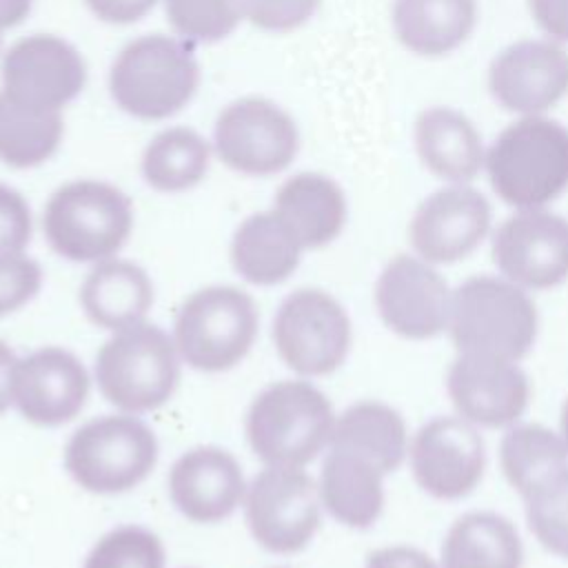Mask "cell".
<instances>
[{
	"label": "cell",
	"instance_id": "obj_42",
	"mask_svg": "<svg viewBox=\"0 0 568 568\" xmlns=\"http://www.w3.org/2000/svg\"><path fill=\"white\" fill-rule=\"evenodd\" d=\"M33 9V0H0V33L22 24Z\"/></svg>",
	"mask_w": 568,
	"mask_h": 568
},
{
	"label": "cell",
	"instance_id": "obj_28",
	"mask_svg": "<svg viewBox=\"0 0 568 568\" xmlns=\"http://www.w3.org/2000/svg\"><path fill=\"white\" fill-rule=\"evenodd\" d=\"M213 144L191 126L158 131L140 155V173L158 193H184L195 189L209 173Z\"/></svg>",
	"mask_w": 568,
	"mask_h": 568
},
{
	"label": "cell",
	"instance_id": "obj_27",
	"mask_svg": "<svg viewBox=\"0 0 568 568\" xmlns=\"http://www.w3.org/2000/svg\"><path fill=\"white\" fill-rule=\"evenodd\" d=\"M524 548L510 519L473 510L455 519L442 544L444 568H521Z\"/></svg>",
	"mask_w": 568,
	"mask_h": 568
},
{
	"label": "cell",
	"instance_id": "obj_40",
	"mask_svg": "<svg viewBox=\"0 0 568 568\" xmlns=\"http://www.w3.org/2000/svg\"><path fill=\"white\" fill-rule=\"evenodd\" d=\"M366 568H439L426 552L413 546H386L368 555Z\"/></svg>",
	"mask_w": 568,
	"mask_h": 568
},
{
	"label": "cell",
	"instance_id": "obj_14",
	"mask_svg": "<svg viewBox=\"0 0 568 568\" xmlns=\"http://www.w3.org/2000/svg\"><path fill=\"white\" fill-rule=\"evenodd\" d=\"M490 253L517 286H557L568 277V220L548 209L515 211L493 233Z\"/></svg>",
	"mask_w": 568,
	"mask_h": 568
},
{
	"label": "cell",
	"instance_id": "obj_44",
	"mask_svg": "<svg viewBox=\"0 0 568 568\" xmlns=\"http://www.w3.org/2000/svg\"><path fill=\"white\" fill-rule=\"evenodd\" d=\"M0 47H2V33H0Z\"/></svg>",
	"mask_w": 568,
	"mask_h": 568
},
{
	"label": "cell",
	"instance_id": "obj_4",
	"mask_svg": "<svg viewBox=\"0 0 568 568\" xmlns=\"http://www.w3.org/2000/svg\"><path fill=\"white\" fill-rule=\"evenodd\" d=\"M42 231L55 255L78 264H98L115 257L131 237L133 204L111 182L71 180L49 195Z\"/></svg>",
	"mask_w": 568,
	"mask_h": 568
},
{
	"label": "cell",
	"instance_id": "obj_9",
	"mask_svg": "<svg viewBox=\"0 0 568 568\" xmlns=\"http://www.w3.org/2000/svg\"><path fill=\"white\" fill-rule=\"evenodd\" d=\"M211 144L213 155L231 171L268 178L293 164L302 138L284 106L262 95H244L220 109Z\"/></svg>",
	"mask_w": 568,
	"mask_h": 568
},
{
	"label": "cell",
	"instance_id": "obj_30",
	"mask_svg": "<svg viewBox=\"0 0 568 568\" xmlns=\"http://www.w3.org/2000/svg\"><path fill=\"white\" fill-rule=\"evenodd\" d=\"M64 138L60 111L22 106L0 93V162L11 169H36L49 162Z\"/></svg>",
	"mask_w": 568,
	"mask_h": 568
},
{
	"label": "cell",
	"instance_id": "obj_22",
	"mask_svg": "<svg viewBox=\"0 0 568 568\" xmlns=\"http://www.w3.org/2000/svg\"><path fill=\"white\" fill-rule=\"evenodd\" d=\"M479 22V0H393L395 40L417 58H446L462 49Z\"/></svg>",
	"mask_w": 568,
	"mask_h": 568
},
{
	"label": "cell",
	"instance_id": "obj_6",
	"mask_svg": "<svg viewBox=\"0 0 568 568\" xmlns=\"http://www.w3.org/2000/svg\"><path fill=\"white\" fill-rule=\"evenodd\" d=\"M448 328L459 353L519 362L537 337V306L510 280L473 275L450 297Z\"/></svg>",
	"mask_w": 568,
	"mask_h": 568
},
{
	"label": "cell",
	"instance_id": "obj_12",
	"mask_svg": "<svg viewBox=\"0 0 568 568\" xmlns=\"http://www.w3.org/2000/svg\"><path fill=\"white\" fill-rule=\"evenodd\" d=\"M87 80L84 55L55 33L24 36L2 53L0 93L22 106L62 113Z\"/></svg>",
	"mask_w": 568,
	"mask_h": 568
},
{
	"label": "cell",
	"instance_id": "obj_33",
	"mask_svg": "<svg viewBox=\"0 0 568 568\" xmlns=\"http://www.w3.org/2000/svg\"><path fill=\"white\" fill-rule=\"evenodd\" d=\"M173 33L189 44L229 38L244 22V0H162Z\"/></svg>",
	"mask_w": 568,
	"mask_h": 568
},
{
	"label": "cell",
	"instance_id": "obj_38",
	"mask_svg": "<svg viewBox=\"0 0 568 568\" xmlns=\"http://www.w3.org/2000/svg\"><path fill=\"white\" fill-rule=\"evenodd\" d=\"M160 0H84L91 16L104 24L126 27L153 11Z\"/></svg>",
	"mask_w": 568,
	"mask_h": 568
},
{
	"label": "cell",
	"instance_id": "obj_23",
	"mask_svg": "<svg viewBox=\"0 0 568 568\" xmlns=\"http://www.w3.org/2000/svg\"><path fill=\"white\" fill-rule=\"evenodd\" d=\"M273 211L304 251L337 240L348 215L342 186L320 171H300L286 178L275 193Z\"/></svg>",
	"mask_w": 568,
	"mask_h": 568
},
{
	"label": "cell",
	"instance_id": "obj_19",
	"mask_svg": "<svg viewBox=\"0 0 568 568\" xmlns=\"http://www.w3.org/2000/svg\"><path fill=\"white\" fill-rule=\"evenodd\" d=\"M446 390L457 413L486 428L517 422L530 397L526 373L513 359L459 353L448 368Z\"/></svg>",
	"mask_w": 568,
	"mask_h": 568
},
{
	"label": "cell",
	"instance_id": "obj_2",
	"mask_svg": "<svg viewBox=\"0 0 568 568\" xmlns=\"http://www.w3.org/2000/svg\"><path fill=\"white\" fill-rule=\"evenodd\" d=\"M200 64L193 44L169 33H144L126 42L109 69L113 104L144 122L169 120L195 98Z\"/></svg>",
	"mask_w": 568,
	"mask_h": 568
},
{
	"label": "cell",
	"instance_id": "obj_7",
	"mask_svg": "<svg viewBox=\"0 0 568 568\" xmlns=\"http://www.w3.org/2000/svg\"><path fill=\"white\" fill-rule=\"evenodd\" d=\"M158 437L138 415L111 413L84 422L64 446V470L87 493L120 495L158 464Z\"/></svg>",
	"mask_w": 568,
	"mask_h": 568
},
{
	"label": "cell",
	"instance_id": "obj_17",
	"mask_svg": "<svg viewBox=\"0 0 568 568\" xmlns=\"http://www.w3.org/2000/svg\"><path fill=\"white\" fill-rule=\"evenodd\" d=\"M408 455L415 481L437 499L466 497L484 477V442L464 417H435L424 424Z\"/></svg>",
	"mask_w": 568,
	"mask_h": 568
},
{
	"label": "cell",
	"instance_id": "obj_13",
	"mask_svg": "<svg viewBox=\"0 0 568 568\" xmlns=\"http://www.w3.org/2000/svg\"><path fill=\"white\" fill-rule=\"evenodd\" d=\"M493 102L519 115H546L568 98V47L521 38L499 49L486 73Z\"/></svg>",
	"mask_w": 568,
	"mask_h": 568
},
{
	"label": "cell",
	"instance_id": "obj_39",
	"mask_svg": "<svg viewBox=\"0 0 568 568\" xmlns=\"http://www.w3.org/2000/svg\"><path fill=\"white\" fill-rule=\"evenodd\" d=\"M526 7L544 38L568 47V0H526Z\"/></svg>",
	"mask_w": 568,
	"mask_h": 568
},
{
	"label": "cell",
	"instance_id": "obj_43",
	"mask_svg": "<svg viewBox=\"0 0 568 568\" xmlns=\"http://www.w3.org/2000/svg\"><path fill=\"white\" fill-rule=\"evenodd\" d=\"M561 435H564V442L568 446V399H566V404L561 408Z\"/></svg>",
	"mask_w": 568,
	"mask_h": 568
},
{
	"label": "cell",
	"instance_id": "obj_3",
	"mask_svg": "<svg viewBox=\"0 0 568 568\" xmlns=\"http://www.w3.org/2000/svg\"><path fill=\"white\" fill-rule=\"evenodd\" d=\"M335 413L328 397L306 379H280L255 395L244 433L264 466L304 468L331 442Z\"/></svg>",
	"mask_w": 568,
	"mask_h": 568
},
{
	"label": "cell",
	"instance_id": "obj_20",
	"mask_svg": "<svg viewBox=\"0 0 568 568\" xmlns=\"http://www.w3.org/2000/svg\"><path fill=\"white\" fill-rule=\"evenodd\" d=\"M169 499L193 524L229 519L246 495L240 462L220 446H195L182 453L166 477Z\"/></svg>",
	"mask_w": 568,
	"mask_h": 568
},
{
	"label": "cell",
	"instance_id": "obj_24",
	"mask_svg": "<svg viewBox=\"0 0 568 568\" xmlns=\"http://www.w3.org/2000/svg\"><path fill=\"white\" fill-rule=\"evenodd\" d=\"M153 300L155 288L149 273L118 255L93 264L80 286V306L87 320L111 333L144 322Z\"/></svg>",
	"mask_w": 568,
	"mask_h": 568
},
{
	"label": "cell",
	"instance_id": "obj_15",
	"mask_svg": "<svg viewBox=\"0 0 568 568\" xmlns=\"http://www.w3.org/2000/svg\"><path fill=\"white\" fill-rule=\"evenodd\" d=\"M490 220V202L481 191L470 184H446L419 202L408 240L428 264H453L486 240Z\"/></svg>",
	"mask_w": 568,
	"mask_h": 568
},
{
	"label": "cell",
	"instance_id": "obj_36",
	"mask_svg": "<svg viewBox=\"0 0 568 568\" xmlns=\"http://www.w3.org/2000/svg\"><path fill=\"white\" fill-rule=\"evenodd\" d=\"M42 286V268L27 253L0 257V317L29 304Z\"/></svg>",
	"mask_w": 568,
	"mask_h": 568
},
{
	"label": "cell",
	"instance_id": "obj_31",
	"mask_svg": "<svg viewBox=\"0 0 568 568\" xmlns=\"http://www.w3.org/2000/svg\"><path fill=\"white\" fill-rule=\"evenodd\" d=\"M499 464L508 484L526 495L539 479L568 464V446L541 424H517L499 444Z\"/></svg>",
	"mask_w": 568,
	"mask_h": 568
},
{
	"label": "cell",
	"instance_id": "obj_18",
	"mask_svg": "<svg viewBox=\"0 0 568 568\" xmlns=\"http://www.w3.org/2000/svg\"><path fill=\"white\" fill-rule=\"evenodd\" d=\"M450 291L422 257L395 255L377 277L375 306L382 322L408 339H428L448 326Z\"/></svg>",
	"mask_w": 568,
	"mask_h": 568
},
{
	"label": "cell",
	"instance_id": "obj_37",
	"mask_svg": "<svg viewBox=\"0 0 568 568\" xmlns=\"http://www.w3.org/2000/svg\"><path fill=\"white\" fill-rule=\"evenodd\" d=\"M31 231L29 202L20 191L0 182V257L24 253Z\"/></svg>",
	"mask_w": 568,
	"mask_h": 568
},
{
	"label": "cell",
	"instance_id": "obj_16",
	"mask_svg": "<svg viewBox=\"0 0 568 568\" xmlns=\"http://www.w3.org/2000/svg\"><path fill=\"white\" fill-rule=\"evenodd\" d=\"M89 373L78 355L62 346H42L20 357L13 373V406L33 426L55 428L87 406Z\"/></svg>",
	"mask_w": 568,
	"mask_h": 568
},
{
	"label": "cell",
	"instance_id": "obj_8",
	"mask_svg": "<svg viewBox=\"0 0 568 568\" xmlns=\"http://www.w3.org/2000/svg\"><path fill=\"white\" fill-rule=\"evenodd\" d=\"M260 326L255 300L237 286H204L178 308L173 342L180 359L202 373L237 366L251 351Z\"/></svg>",
	"mask_w": 568,
	"mask_h": 568
},
{
	"label": "cell",
	"instance_id": "obj_26",
	"mask_svg": "<svg viewBox=\"0 0 568 568\" xmlns=\"http://www.w3.org/2000/svg\"><path fill=\"white\" fill-rule=\"evenodd\" d=\"M302 253L304 248L273 209L244 217L229 246L233 271L255 286H275L288 280L300 266Z\"/></svg>",
	"mask_w": 568,
	"mask_h": 568
},
{
	"label": "cell",
	"instance_id": "obj_32",
	"mask_svg": "<svg viewBox=\"0 0 568 568\" xmlns=\"http://www.w3.org/2000/svg\"><path fill=\"white\" fill-rule=\"evenodd\" d=\"M521 497L537 541L548 552L568 559V464L539 479Z\"/></svg>",
	"mask_w": 568,
	"mask_h": 568
},
{
	"label": "cell",
	"instance_id": "obj_11",
	"mask_svg": "<svg viewBox=\"0 0 568 568\" xmlns=\"http://www.w3.org/2000/svg\"><path fill=\"white\" fill-rule=\"evenodd\" d=\"M251 537L273 555L304 550L320 528L317 484L304 468L264 466L244 495Z\"/></svg>",
	"mask_w": 568,
	"mask_h": 568
},
{
	"label": "cell",
	"instance_id": "obj_1",
	"mask_svg": "<svg viewBox=\"0 0 568 568\" xmlns=\"http://www.w3.org/2000/svg\"><path fill=\"white\" fill-rule=\"evenodd\" d=\"M484 171L508 206L546 209L568 191V126L546 115H519L486 146Z\"/></svg>",
	"mask_w": 568,
	"mask_h": 568
},
{
	"label": "cell",
	"instance_id": "obj_10",
	"mask_svg": "<svg viewBox=\"0 0 568 568\" xmlns=\"http://www.w3.org/2000/svg\"><path fill=\"white\" fill-rule=\"evenodd\" d=\"M277 357L302 377L337 371L351 348V320L344 306L322 288H297L282 300L273 317Z\"/></svg>",
	"mask_w": 568,
	"mask_h": 568
},
{
	"label": "cell",
	"instance_id": "obj_34",
	"mask_svg": "<svg viewBox=\"0 0 568 568\" xmlns=\"http://www.w3.org/2000/svg\"><path fill=\"white\" fill-rule=\"evenodd\" d=\"M162 539L138 524H124L104 532L84 557L82 568H164Z\"/></svg>",
	"mask_w": 568,
	"mask_h": 568
},
{
	"label": "cell",
	"instance_id": "obj_41",
	"mask_svg": "<svg viewBox=\"0 0 568 568\" xmlns=\"http://www.w3.org/2000/svg\"><path fill=\"white\" fill-rule=\"evenodd\" d=\"M16 351L0 339V415H4L13 406V373L18 364Z\"/></svg>",
	"mask_w": 568,
	"mask_h": 568
},
{
	"label": "cell",
	"instance_id": "obj_25",
	"mask_svg": "<svg viewBox=\"0 0 568 568\" xmlns=\"http://www.w3.org/2000/svg\"><path fill=\"white\" fill-rule=\"evenodd\" d=\"M384 473L364 455L328 446L322 459L317 493L328 515L348 528H368L384 508Z\"/></svg>",
	"mask_w": 568,
	"mask_h": 568
},
{
	"label": "cell",
	"instance_id": "obj_29",
	"mask_svg": "<svg viewBox=\"0 0 568 568\" xmlns=\"http://www.w3.org/2000/svg\"><path fill=\"white\" fill-rule=\"evenodd\" d=\"M328 446L359 453L386 475L399 468L408 453L406 424L388 404L364 399L335 417Z\"/></svg>",
	"mask_w": 568,
	"mask_h": 568
},
{
	"label": "cell",
	"instance_id": "obj_5",
	"mask_svg": "<svg viewBox=\"0 0 568 568\" xmlns=\"http://www.w3.org/2000/svg\"><path fill=\"white\" fill-rule=\"evenodd\" d=\"M180 362L173 335L144 320L111 333L95 353L93 377L109 404L122 413L142 415L173 397Z\"/></svg>",
	"mask_w": 568,
	"mask_h": 568
},
{
	"label": "cell",
	"instance_id": "obj_35",
	"mask_svg": "<svg viewBox=\"0 0 568 568\" xmlns=\"http://www.w3.org/2000/svg\"><path fill=\"white\" fill-rule=\"evenodd\" d=\"M322 0H244V20L264 33H291L304 27Z\"/></svg>",
	"mask_w": 568,
	"mask_h": 568
},
{
	"label": "cell",
	"instance_id": "obj_21",
	"mask_svg": "<svg viewBox=\"0 0 568 568\" xmlns=\"http://www.w3.org/2000/svg\"><path fill=\"white\" fill-rule=\"evenodd\" d=\"M413 149L419 164L446 184H470L484 171L481 131L450 104H430L415 115Z\"/></svg>",
	"mask_w": 568,
	"mask_h": 568
}]
</instances>
